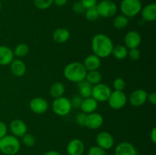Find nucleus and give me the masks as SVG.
<instances>
[{"mask_svg": "<svg viewBox=\"0 0 156 155\" xmlns=\"http://www.w3.org/2000/svg\"><path fill=\"white\" fill-rule=\"evenodd\" d=\"M97 145L104 150H110L114 144V138L111 133L108 132H99L96 137Z\"/></svg>", "mask_w": 156, "mask_h": 155, "instance_id": "nucleus-9", "label": "nucleus"}, {"mask_svg": "<svg viewBox=\"0 0 156 155\" xmlns=\"http://www.w3.org/2000/svg\"><path fill=\"white\" fill-rule=\"evenodd\" d=\"M102 79V75L98 70H94V71H87L86 76H85V79L90 84L95 85L97 84L101 83Z\"/></svg>", "mask_w": 156, "mask_h": 155, "instance_id": "nucleus-26", "label": "nucleus"}, {"mask_svg": "<svg viewBox=\"0 0 156 155\" xmlns=\"http://www.w3.org/2000/svg\"><path fill=\"white\" fill-rule=\"evenodd\" d=\"M87 71L82 62H73L67 64L63 70V74L68 81L79 83L85 80Z\"/></svg>", "mask_w": 156, "mask_h": 155, "instance_id": "nucleus-2", "label": "nucleus"}, {"mask_svg": "<svg viewBox=\"0 0 156 155\" xmlns=\"http://www.w3.org/2000/svg\"><path fill=\"white\" fill-rule=\"evenodd\" d=\"M14 55L17 57H24L29 53V46L26 43H20L15 47Z\"/></svg>", "mask_w": 156, "mask_h": 155, "instance_id": "nucleus-28", "label": "nucleus"}, {"mask_svg": "<svg viewBox=\"0 0 156 155\" xmlns=\"http://www.w3.org/2000/svg\"><path fill=\"white\" fill-rule=\"evenodd\" d=\"M111 55H113L117 59L123 60L127 57L128 49L125 46L117 45L116 46H114Z\"/></svg>", "mask_w": 156, "mask_h": 155, "instance_id": "nucleus-27", "label": "nucleus"}, {"mask_svg": "<svg viewBox=\"0 0 156 155\" xmlns=\"http://www.w3.org/2000/svg\"><path fill=\"white\" fill-rule=\"evenodd\" d=\"M73 10L75 13L76 14H82L85 12L86 9L84 8L81 2H76L73 4Z\"/></svg>", "mask_w": 156, "mask_h": 155, "instance_id": "nucleus-36", "label": "nucleus"}, {"mask_svg": "<svg viewBox=\"0 0 156 155\" xmlns=\"http://www.w3.org/2000/svg\"><path fill=\"white\" fill-rule=\"evenodd\" d=\"M43 155H60V153L57 151V150H50L46 153H44Z\"/></svg>", "mask_w": 156, "mask_h": 155, "instance_id": "nucleus-43", "label": "nucleus"}, {"mask_svg": "<svg viewBox=\"0 0 156 155\" xmlns=\"http://www.w3.org/2000/svg\"><path fill=\"white\" fill-rule=\"evenodd\" d=\"M114 153L115 155H137V150L133 144L123 141L117 144Z\"/></svg>", "mask_w": 156, "mask_h": 155, "instance_id": "nucleus-16", "label": "nucleus"}, {"mask_svg": "<svg viewBox=\"0 0 156 155\" xmlns=\"http://www.w3.org/2000/svg\"><path fill=\"white\" fill-rule=\"evenodd\" d=\"M30 109L32 112L37 115L44 114L48 110L49 104L47 100L42 97H34L30 102Z\"/></svg>", "mask_w": 156, "mask_h": 155, "instance_id": "nucleus-10", "label": "nucleus"}, {"mask_svg": "<svg viewBox=\"0 0 156 155\" xmlns=\"http://www.w3.org/2000/svg\"><path fill=\"white\" fill-rule=\"evenodd\" d=\"M88 155H107L106 150L99 146H92L88 151Z\"/></svg>", "mask_w": 156, "mask_h": 155, "instance_id": "nucleus-33", "label": "nucleus"}, {"mask_svg": "<svg viewBox=\"0 0 156 155\" xmlns=\"http://www.w3.org/2000/svg\"><path fill=\"white\" fill-rule=\"evenodd\" d=\"M66 88L63 84L61 83V82H55L50 87V94L52 97L56 99L61 97H63Z\"/></svg>", "mask_w": 156, "mask_h": 155, "instance_id": "nucleus-24", "label": "nucleus"}, {"mask_svg": "<svg viewBox=\"0 0 156 155\" xmlns=\"http://www.w3.org/2000/svg\"><path fill=\"white\" fill-rule=\"evenodd\" d=\"M98 106V102L94 100L92 97L82 99L80 109L84 113L88 114L94 112Z\"/></svg>", "mask_w": 156, "mask_h": 155, "instance_id": "nucleus-20", "label": "nucleus"}, {"mask_svg": "<svg viewBox=\"0 0 156 155\" xmlns=\"http://www.w3.org/2000/svg\"><path fill=\"white\" fill-rule=\"evenodd\" d=\"M147 100H149L152 105H156V93H151L148 94Z\"/></svg>", "mask_w": 156, "mask_h": 155, "instance_id": "nucleus-40", "label": "nucleus"}, {"mask_svg": "<svg viewBox=\"0 0 156 155\" xmlns=\"http://www.w3.org/2000/svg\"><path fill=\"white\" fill-rule=\"evenodd\" d=\"M86 116L87 114L84 113L83 112H79V113L76 115V122L79 126H85V119H86Z\"/></svg>", "mask_w": 156, "mask_h": 155, "instance_id": "nucleus-35", "label": "nucleus"}, {"mask_svg": "<svg viewBox=\"0 0 156 155\" xmlns=\"http://www.w3.org/2000/svg\"><path fill=\"white\" fill-rule=\"evenodd\" d=\"M52 108L55 114L59 116H65L70 112L72 106L70 100L68 98L61 97L54 99L52 104Z\"/></svg>", "mask_w": 156, "mask_h": 155, "instance_id": "nucleus-6", "label": "nucleus"}, {"mask_svg": "<svg viewBox=\"0 0 156 155\" xmlns=\"http://www.w3.org/2000/svg\"><path fill=\"white\" fill-rule=\"evenodd\" d=\"M114 43L109 36L104 33H98L91 40L93 53L99 58H107L112 54Z\"/></svg>", "mask_w": 156, "mask_h": 155, "instance_id": "nucleus-1", "label": "nucleus"}, {"mask_svg": "<svg viewBox=\"0 0 156 155\" xmlns=\"http://www.w3.org/2000/svg\"><path fill=\"white\" fill-rule=\"evenodd\" d=\"M10 130L12 135L17 137H22L27 132V126L24 121L21 119H14L10 123Z\"/></svg>", "mask_w": 156, "mask_h": 155, "instance_id": "nucleus-15", "label": "nucleus"}, {"mask_svg": "<svg viewBox=\"0 0 156 155\" xmlns=\"http://www.w3.org/2000/svg\"><path fill=\"white\" fill-rule=\"evenodd\" d=\"M140 51L138 50V48L135 49H131L128 51V56L129 59L133 61H137L138 59H140Z\"/></svg>", "mask_w": 156, "mask_h": 155, "instance_id": "nucleus-34", "label": "nucleus"}, {"mask_svg": "<svg viewBox=\"0 0 156 155\" xmlns=\"http://www.w3.org/2000/svg\"><path fill=\"white\" fill-rule=\"evenodd\" d=\"M10 68L12 74L16 77H22L26 72V65L21 59H14L10 64Z\"/></svg>", "mask_w": 156, "mask_h": 155, "instance_id": "nucleus-21", "label": "nucleus"}, {"mask_svg": "<svg viewBox=\"0 0 156 155\" xmlns=\"http://www.w3.org/2000/svg\"><path fill=\"white\" fill-rule=\"evenodd\" d=\"M1 9H2V3H1V1H0V11H1Z\"/></svg>", "mask_w": 156, "mask_h": 155, "instance_id": "nucleus-44", "label": "nucleus"}, {"mask_svg": "<svg viewBox=\"0 0 156 155\" xmlns=\"http://www.w3.org/2000/svg\"><path fill=\"white\" fill-rule=\"evenodd\" d=\"M143 5L140 0H122L120 3V11L122 15L133 18L140 13Z\"/></svg>", "mask_w": 156, "mask_h": 155, "instance_id": "nucleus-4", "label": "nucleus"}, {"mask_svg": "<svg viewBox=\"0 0 156 155\" xmlns=\"http://www.w3.org/2000/svg\"><path fill=\"white\" fill-rule=\"evenodd\" d=\"M111 92V89L108 85L104 83H99L92 86L91 97L98 102H106L108 101Z\"/></svg>", "mask_w": 156, "mask_h": 155, "instance_id": "nucleus-7", "label": "nucleus"}, {"mask_svg": "<svg viewBox=\"0 0 156 155\" xmlns=\"http://www.w3.org/2000/svg\"><path fill=\"white\" fill-rule=\"evenodd\" d=\"M71 34L69 30L67 29L60 27L54 30L53 33V39L57 43H65L69 40Z\"/></svg>", "mask_w": 156, "mask_h": 155, "instance_id": "nucleus-22", "label": "nucleus"}, {"mask_svg": "<svg viewBox=\"0 0 156 155\" xmlns=\"http://www.w3.org/2000/svg\"><path fill=\"white\" fill-rule=\"evenodd\" d=\"M85 18H86V19L89 21H96V20L98 19V18L100 17L99 16L98 12L96 7L86 9L85 12Z\"/></svg>", "mask_w": 156, "mask_h": 155, "instance_id": "nucleus-29", "label": "nucleus"}, {"mask_svg": "<svg viewBox=\"0 0 156 155\" xmlns=\"http://www.w3.org/2000/svg\"><path fill=\"white\" fill-rule=\"evenodd\" d=\"M82 64L85 66L87 71H94L100 68L101 61V58H99L98 56L94 54H91L85 58Z\"/></svg>", "mask_w": 156, "mask_h": 155, "instance_id": "nucleus-19", "label": "nucleus"}, {"mask_svg": "<svg viewBox=\"0 0 156 155\" xmlns=\"http://www.w3.org/2000/svg\"><path fill=\"white\" fill-rule=\"evenodd\" d=\"M113 86L115 91H123L126 87V83L125 81L121 78H117L113 82Z\"/></svg>", "mask_w": 156, "mask_h": 155, "instance_id": "nucleus-32", "label": "nucleus"}, {"mask_svg": "<svg viewBox=\"0 0 156 155\" xmlns=\"http://www.w3.org/2000/svg\"><path fill=\"white\" fill-rule=\"evenodd\" d=\"M127 97L123 91H114L111 92L108 102L113 109H120L127 103Z\"/></svg>", "mask_w": 156, "mask_h": 155, "instance_id": "nucleus-8", "label": "nucleus"}, {"mask_svg": "<svg viewBox=\"0 0 156 155\" xmlns=\"http://www.w3.org/2000/svg\"><path fill=\"white\" fill-rule=\"evenodd\" d=\"M104 123V118L100 113L91 112L87 114L85 126L89 129H98L101 127Z\"/></svg>", "mask_w": 156, "mask_h": 155, "instance_id": "nucleus-12", "label": "nucleus"}, {"mask_svg": "<svg viewBox=\"0 0 156 155\" xmlns=\"http://www.w3.org/2000/svg\"><path fill=\"white\" fill-rule=\"evenodd\" d=\"M53 0H34L35 7L41 10L49 9L53 5Z\"/></svg>", "mask_w": 156, "mask_h": 155, "instance_id": "nucleus-30", "label": "nucleus"}, {"mask_svg": "<svg viewBox=\"0 0 156 155\" xmlns=\"http://www.w3.org/2000/svg\"><path fill=\"white\" fill-rule=\"evenodd\" d=\"M150 139L152 143L155 144L156 143V128L154 127L150 132Z\"/></svg>", "mask_w": 156, "mask_h": 155, "instance_id": "nucleus-41", "label": "nucleus"}, {"mask_svg": "<svg viewBox=\"0 0 156 155\" xmlns=\"http://www.w3.org/2000/svg\"><path fill=\"white\" fill-rule=\"evenodd\" d=\"M99 16L104 18L114 17L117 12V5L112 0H102L96 5Z\"/></svg>", "mask_w": 156, "mask_h": 155, "instance_id": "nucleus-5", "label": "nucleus"}, {"mask_svg": "<svg viewBox=\"0 0 156 155\" xmlns=\"http://www.w3.org/2000/svg\"><path fill=\"white\" fill-rule=\"evenodd\" d=\"M82 98L80 96H75L72 100H70V103H71L72 108H76V109H80L81 103H82Z\"/></svg>", "mask_w": 156, "mask_h": 155, "instance_id": "nucleus-37", "label": "nucleus"}, {"mask_svg": "<svg viewBox=\"0 0 156 155\" xmlns=\"http://www.w3.org/2000/svg\"><path fill=\"white\" fill-rule=\"evenodd\" d=\"M67 2H68V0H53V3L59 7H62V6L66 5Z\"/></svg>", "mask_w": 156, "mask_h": 155, "instance_id": "nucleus-42", "label": "nucleus"}, {"mask_svg": "<svg viewBox=\"0 0 156 155\" xmlns=\"http://www.w3.org/2000/svg\"><path fill=\"white\" fill-rule=\"evenodd\" d=\"M141 17L144 21L148 22H152L156 20V5L155 3H150L142 8Z\"/></svg>", "mask_w": 156, "mask_h": 155, "instance_id": "nucleus-17", "label": "nucleus"}, {"mask_svg": "<svg viewBox=\"0 0 156 155\" xmlns=\"http://www.w3.org/2000/svg\"><path fill=\"white\" fill-rule=\"evenodd\" d=\"M66 150L68 155H82L85 150V144L82 140L74 138L69 142Z\"/></svg>", "mask_w": 156, "mask_h": 155, "instance_id": "nucleus-14", "label": "nucleus"}, {"mask_svg": "<svg viewBox=\"0 0 156 155\" xmlns=\"http://www.w3.org/2000/svg\"><path fill=\"white\" fill-rule=\"evenodd\" d=\"M147 96L148 94L146 91L143 89H137L131 93L128 100L132 106H140L146 103Z\"/></svg>", "mask_w": 156, "mask_h": 155, "instance_id": "nucleus-11", "label": "nucleus"}, {"mask_svg": "<svg viewBox=\"0 0 156 155\" xmlns=\"http://www.w3.org/2000/svg\"><path fill=\"white\" fill-rule=\"evenodd\" d=\"M8 129L6 125L3 122L0 121V139L7 135Z\"/></svg>", "mask_w": 156, "mask_h": 155, "instance_id": "nucleus-39", "label": "nucleus"}, {"mask_svg": "<svg viewBox=\"0 0 156 155\" xmlns=\"http://www.w3.org/2000/svg\"><path fill=\"white\" fill-rule=\"evenodd\" d=\"M13 50L7 46H0V65H8L14 60Z\"/></svg>", "mask_w": 156, "mask_h": 155, "instance_id": "nucleus-18", "label": "nucleus"}, {"mask_svg": "<svg viewBox=\"0 0 156 155\" xmlns=\"http://www.w3.org/2000/svg\"><path fill=\"white\" fill-rule=\"evenodd\" d=\"M80 2L85 9L96 7L98 4L97 0H81Z\"/></svg>", "mask_w": 156, "mask_h": 155, "instance_id": "nucleus-38", "label": "nucleus"}, {"mask_svg": "<svg viewBox=\"0 0 156 155\" xmlns=\"http://www.w3.org/2000/svg\"><path fill=\"white\" fill-rule=\"evenodd\" d=\"M129 24V18L123 15H118L113 20V25L117 30H123Z\"/></svg>", "mask_w": 156, "mask_h": 155, "instance_id": "nucleus-25", "label": "nucleus"}, {"mask_svg": "<svg viewBox=\"0 0 156 155\" xmlns=\"http://www.w3.org/2000/svg\"><path fill=\"white\" fill-rule=\"evenodd\" d=\"M21 140H22V143L24 146L26 147H33L35 144V142H36V140H35L34 136L31 134L26 133L21 137Z\"/></svg>", "mask_w": 156, "mask_h": 155, "instance_id": "nucleus-31", "label": "nucleus"}, {"mask_svg": "<svg viewBox=\"0 0 156 155\" xmlns=\"http://www.w3.org/2000/svg\"><path fill=\"white\" fill-rule=\"evenodd\" d=\"M21 148V143L17 137L7 135L0 139V151L5 155H15Z\"/></svg>", "mask_w": 156, "mask_h": 155, "instance_id": "nucleus-3", "label": "nucleus"}, {"mask_svg": "<svg viewBox=\"0 0 156 155\" xmlns=\"http://www.w3.org/2000/svg\"><path fill=\"white\" fill-rule=\"evenodd\" d=\"M142 41L140 33L135 30H130L126 34L124 37L125 46L129 50L138 48Z\"/></svg>", "mask_w": 156, "mask_h": 155, "instance_id": "nucleus-13", "label": "nucleus"}, {"mask_svg": "<svg viewBox=\"0 0 156 155\" xmlns=\"http://www.w3.org/2000/svg\"><path fill=\"white\" fill-rule=\"evenodd\" d=\"M78 88H79V96L82 99L88 98L91 97V91H92V85L90 84L86 80H83L79 82Z\"/></svg>", "mask_w": 156, "mask_h": 155, "instance_id": "nucleus-23", "label": "nucleus"}]
</instances>
